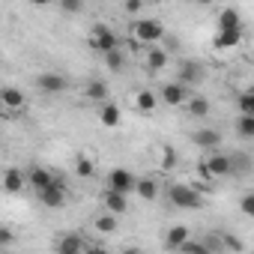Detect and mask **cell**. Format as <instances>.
<instances>
[{
    "label": "cell",
    "instance_id": "cell-1",
    "mask_svg": "<svg viewBox=\"0 0 254 254\" xmlns=\"http://www.w3.org/2000/svg\"><path fill=\"white\" fill-rule=\"evenodd\" d=\"M132 33H135V39L138 42H147V45H156L159 39H162V24L159 21H153V18H147V21H135L132 24Z\"/></svg>",
    "mask_w": 254,
    "mask_h": 254
},
{
    "label": "cell",
    "instance_id": "cell-2",
    "mask_svg": "<svg viewBox=\"0 0 254 254\" xmlns=\"http://www.w3.org/2000/svg\"><path fill=\"white\" fill-rule=\"evenodd\" d=\"M90 45H93L96 51H102V54H108V51H117V48H120L117 36H114V33H111V27H105V24H96V27H93V33H90Z\"/></svg>",
    "mask_w": 254,
    "mask_h": 254
},
{
    "label": "cell",
    "instance_id": "cell-3",
    "mask_svg": "<svg viewBox=\"0 0 254 254\" xmlns=\"http://www.w3.org/2000/svg\"><path fill=\"white\" fill-rule=\"evenodd\" d=\"M171 200L183 209H197L200 206V194L191 189V186H174L171 189Z\"/></svg>",
    "mask_w": 254,
    "mask_h": 254
},
{
    "label": "cell",
    "instance_id": "cell-4",
    "mask_svg": "<svg viewBox=\"0 0 254 254\" xmlns=\"http://www.w3.org/2000/svg\"><path fill=\"white\" fill-rule=\"evenodd\" d=\"M39 197H42V203H45V206H51V209H54V206H63V200H66V183H63L60 177H54V180H51V186H48Z\"/></svg>",
    "mask_w": 254,
    "mask_h": 254
},
{
    "label": "cell",
    "instance_id": "cell-5",
    "mask_svg": "<svg viewBox=\"0 0 254 254\" xmlns=\"http://www.w3.org/2000/svg\"><path fill=\"white\" fill-rule=\"evenodd\" d=\"M108 186H111V191L126 194V191H132V189H135V177L126 171V168H114L111 177H108Z\"/></svg>",
    "mask_w": 254,
    "mask_h": 254
},
{
    "label": "cell",
    "instance_id": "cell-6",
    "mask_svg": "<svg viewBox=\"0 0 254 254\" xmlns=\"http://www.w3.org/2000/svg\"><path fill=\"white\" fill-rule=\"evenodd\" d=\"M200 174L209 180V177H224V174H230V159L227 156H212V159H206L203 165H200Z\"/></svg>",
    "mask_w": 254,
    "mask_h": 254
},
{
    "label": "cell",
    "instance_id": "cell-7",
    "mask_svg": "<svg viewBox=\"0 0 254 254\" xmlns=\"http://www.w3.org/2000/svg\"><path fill=\"white\" fill-rule=\"evenodd\" d=\"M36 84H39V90H45V93H60V90H66V78L57 75V72H42V75L36 78Z\"/></svg>",
    "mask_w": 254,
    "mask_h": 254
},
{
    "label": "cell",
    "instance_id": "cell-8",
    "mask_svg": "<svg viewBox=\"0 0 254 254\" xmlns=\"http://www.w3.org/2000/svg\"><path fill=\"white\" fill-rule=\"evenodd\" d=\"M57 254H84V239L78 233H66L57 242Z\"/></svg>",
    "mask_w": 254,
    "mask_h": 254
},
{
    "label": "cell",
    "instance_id": "cell-9",
    "mask_svg": "<svg viewBox=\"0 0 254 254\" xmlns=\"http://www.w3.org/2000/svg\"><path fill=\"white\" fill-rule=\"evenodd\" d=\"M162 99H165L168 105H183V102H186V87L174 81V84H168V87L162 90Z\"/></svg>",
    "mask_w": 254,
    "mask_h": 254
},
{
    "label": "cell",
    "instance_id": "cell-10",
    "mask_svg": "<svg viewBox=\"0 0 254 254\" xmlns=\"http://www.w3.org/2000/svg\"><path fill=\"white\" fill-rule=\"evenodd\" d=\"M0 102H3L6 108H21L24 105V93L18 87H3L0 90Z\"/></svg>",
    "mask_w": 254,
    "mask_h": 254
},
{
    "label": "cell",
    "instance_id": "cell-11",
    "mask_svg": "<svg viewBox=\"0 0 254 254\" xmlns=\"http://www.w3.org/2000/svg\"><path fill=\"white\" fill-rule=\"evenodd\" d=\"M239 36H242V27H230V30H221V33L215 36V45H218V48H233V45L239 42Z\"/></svg>",
    "mask_w": 254,
    "mask_h": 254
},
{
    "label": "cell",
    "instance_id": "cell-12",
    "mask_svg": "<svg viewBox=\"0 0 254 254\" xmlns=\"http://www.w3.org/2000/svg\"><path fill=\"white\" fill-rule=\"evenodd\" d=\"M51 180H54V177H51L45 168H33V171H30V183H33V189H36L39 194H42V191L51 186Z\"/></svg>",
    "mask_w": 254,
    "mask_h": 254
},
{
    "label": "cell",
    "instance_id": "cell-13",
    "mask_svg": "<svg viewBox=\"0 0 254 254\" xmlns=\"http://www.w3.org/2000/svg\"><path fill=\"white\" fill-rule=\"evenodd\" d=\"M21 186H24V177H21V171H18V168H9V171L3 174V189L15 194V191H21Z\"/></svg>",
    "mask_w": 254,
    "mask_h": 254
},
{
    "label": "cell",
    "instance_id": "cell-14",
    "mask_svg": "<svg viewBox=\"0 0 254 254\" xmlns=\"http://www.w3.org/2000/svg\"><path fill=\"white\" fill-rule=\"evenodd\" d=\"M194 144H200V147H209V150H212V147H218V144H221V135H218V132H212V129H200V132L194 135Z\"/></svg>",
    "mask_w": 254,
    "mask_h": 254
},
{
    "label": "cell",
    "instance_id": "cell-15",
    "mask_svg": "<svg viewBox=\"0 0 254 254\" xmlns=\"http://www.w3.org/2000/svg\"><path fill=\"white\" fill-rule=\"evenodd\" d=\"M105 203H108L111 215H117V212H126V194H120V191H111V189H108V194H105Z\"/></svg>",
    "mask_w": 254,
    "mask_h": 254
},
{
    "label": "cell",
    "instance_id": "cell-16",
    "mask_svg": "<svg viewBox=\"0 0 254 254\" xmlns=\"http://www.w3.org/2000/svg\"><path fill=\"white\" fill-rule=\"evenodd\" d=\"M165 63H168V54H165L162 48H150V54H147V66H150L153 72H159V69H165Z\"/></svg>",
    "mask_w": 254,
    "mask_h": 254
},
{
    "label": "cell",
    "instance_id": "cell-17",
    "mask_svg": "<svg viewBox=\"0 0 254 254\" xmlns=\"http://www.w3.org/2000/svg\"><path fill=\"white\" fill-rule=\"evenodd\" d=\"M197 72H200V66H197V63H191V60H189V63H183V66H180V81H177V84H183V87H186L189 81H197Z\"/></svg>",
    "mask_w": 254,
    "mask_h": 254
},
{
    "label": "cell",
    "instance_id": "cell-18",
    "mask_svg": "<svg viewBox=\"0 0 254 254\" xmlns=\"http://www.w3.org/2000/svg\"><path fill=\"white\" fill-rule=\"evenodd\" d=\"M186 239H189V227L177 224V227H171V230H168V245H171V248H180Z\"/></svg>",
    "mask_w": 254,
    "mask_h": 254
},
{
    "label": "cell",
    "instance_id": "cell-19",
    "mask_svg": "<svg viewBox=\"0 0 254 254\" xmlns=\"http://www.w3.org/2000/svg\"><path fill=\"white\" fill-rule=\"evenodd\" d=\"M84 96H87V99H93V102H102V99L108 96V87H105V81H90Z\"/></svg>",
    "mask_w": 254,
    "mask_h": 254
},
{
    "label": "cell",
    "instance_id": "cell-20",
    "mask_svg": "<svg viewBox=\"0 0 254 254\" xmlns=\"http://www.w3.org/2000/svg\"><path fill=\"white\" fill-rule=\"evenodd\" d=\"M218 27H221V30L242 27V24H239V15H236V9H224V12H221V18H218Z\"/></svg>",
    "mask_w": 254,
    "mask_h": 254
},
{
    "label": "cell",
    "instance_id": "cell-21",
    "mask_svg": "<svg viewBox=\"0 0 254 254\" xmlns=\"http://www.w3.org/2000/svg\"><path fill=\"white\" fill-rule=\"evenodd\" d=\"M180 251H183V254H212L203 242H194V239H186V242L180 245Z\"/></svg>",
    "mask_w": 254,
    "mask_h": 254
},
{
    "label": "cell",
    "instance_id": "cell-22",
    "mask_svg": "<svg viewBox=\"0 0 254 254\" xmlns=\"http://www.w3.org/2000/svg\"><path fill=\"white\" fill-rule=\"evenodd\" d=\"M156 102H159L156 93H150V90H141V93H138V108H141V111H153Z\"/></svg>",
    "mask_w": 254,
    "mask_h": 254
},
{
    "label": "cell",
    "instance_id": "cell-23",
    "mask_svg": "<svg viewBox=\"0 0 254 254\" xmlns=\"http://www.w3.org/2000/svg\"><path fill=\"white\" fill-rule=\"evenodd\" d=\"M102 123L105 126H117L120 123V108L117 105H105L102 108Z\"/></svg>",
    "mask_w": 254,
    "mask_h": 254
},
{
    "label": "cell",
    "instance_id": "cell-24",
    "mask_svg": "<svg viewBox=\"0 0 254 254\" xmlns=\"http://www.w3.org/2000/svg\"><path fill=\"white\" fill-rule=\"evenodd\" d=\"M239 135L242 138H251L254 135V114H242L239 117Z\"/></svg>",
    "mask_w": 254,
    "mask_h": 254
},
{
    "label": "cell",
    "instance_id": "cell-25",
    "mask_svg": "<svg viewBox=\"0 0 254 254\" xmlns=\"http://www.w3.org/2000/svg\"><path fill=\"white\" fill-rule=\"evenodd\" d=\"M189 111H191L194 117H206V114H209V102L197 96V99H191V102H189Z\"/></svg>",
    "mask_w": 254,
    "mask_h": 254
},
{
    "label": "cell",
    "instance_id": "cell-26",
    "mask_svg": "<svg viewBox=\"0 0 254 254\" xmlns=\"http://www.w3.org/2000/svg\"><path fill=\"white\" fill-rule=\"evenodd\" d=\"M135 189H138V194L147 197V200L156 197V183H153V180H141V183H135Z\"/></svg>",
    "mask_w": 254,
    "mask_h": 254
},
{
    "label": "cell",
    "instance_id": "cell-27",
    "mask_svg": "<svg viewBox=\"0 0 254 254\" xmlns=\"http://www.w3.org/2000/svg\"><path fill=\"white\" fill-rule=\"evenodd\" d=\"M96 227H99L102 233H114V230H117V215H102V218H96Z\"/></svg>",
    "mask_w": 254,
    "mask_h": 254
},
{
    "label": "cell",
    "instance_id": "cell-28",
    "mask_svg": "<svg viewBox=\"0 0 254 254\" xmlns=\"http://www.w3.org/2000/svg\"><path fill=\"white\" fill-rule=\"evenodd\" d=\"M105 63H108L111 72H117V69L123 66V54H120V48H117V51H108V54H105Z\"/></svg>",
    "mask_w": 254,
    "mask_h": 254
},
{
    "label": "cell",
    "instance_id": "cell-29",
    "mask_svg": "<svg viewBox=\"0 0 254 254\" xmlns=\"http://www.w3.org/2000/svg\"><path fill=\"white\" fill-rule=\"evenodd\" d=\"M239 108H242V114H254V96H251L248 90L239 96Z\"/></svg>",
    "mask_w": 254,
    "mask_h": 254
},
{
    "label": "cell",
    "instance_id": "cell-30",
    "mask_svg": "<svg viewBox=\"0 0 254 254\" xmlns=\"http://www.w3.org/2000/svg\"><path fill=\"white\" fill-rule=\"evenodd\" d=\"M81 177H93V162L90 159H78V168H75Z\"/></svg>",
    "mask_w": 254,
    "mask_h": 254
},
{
    "label": "cell",
    "instance_id": "cell-31",
    "mask_svg": "<svg viewBox=\"0 0 254 254\" xmlns=\"http://www.w3.org/2000/svg\"><path fill=\"white\" fill-rule=\"evenodd\" d=\"M242 212H245V215L254 212V194H245V197H242Z\"/></svg>",
    "mask_w": 254,
    "mask_h": 254
},
{
    "label": "cell",
    "instance_id": "cell-32",
    "mask_svg": "<svg viewBox=\"0 0 254 254\" xmlns=\"http://www.w3.org/2000/svg\"><path fill=\"white\" fill-rule=\"evenodd\" d=\"M224 248H230V251H242V242H239L236 236H224Z\"/></svg>",
    "mask_w": 254,
    "mask_h": 254
},
{
    "label": "cell",
    "instance_id": "cell-33",
    "mask_svg": "<svg viewBox=\"0 0 254 254\" xmlns=\"http://www.w3.org/2000/svg\"><path fill=\"white\" fill-rule=\"evenodd\" d=\"M12 239H15V236H12V230H9V227H0V245H9Z\"/></svg>",
    "mask_w": 254,
    "mask_h": 254
},
{
    "label": "cell",
    "instance_id": "cell-34",
    "mask_svg": "<svg viewBox=\"0 0 254 254\" xmlns=\"http://www.w3.org/2000/svg\"><path fill=\"white\" fill-rule=\"evenodd\" d=\"M126 12H141V3H138V0H129V3H126Z\"/></svg>",
    "mask_w": 254,
    "mask_h": 254
},
{
    "label": "cell",
    "instance_id": "cell-35",
    "mask_svg": "<svg viewBox=\"0 0 254 254\" xmlns=\"http://www.w3.org/2000/svg\"><path fill=\"white\" fill-rule=\"evenodd\" d=\"M87 254H108L105 248H87Z\"/></svg>",
    "mask_w": 254,
    "mask_h": 254
},
{
    "label": "cell",
    "instance_id": "cell-36",
    "mask_svg": "<svg viewBox=\"0 0 254 254\" xmlns=\"http://www.w3.org/2000/svg\"><path fill=\"white\" fill-rule=\"evenodd\" d=\"M123 254H141V251H138V248H126Z\"/></svg>",
    "mask_w": 254,
    "mask_h": 254
}]
</instances>
